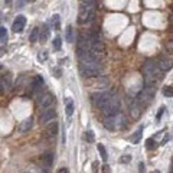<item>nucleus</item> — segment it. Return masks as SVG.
Masks as SVG:
<instances>
[{
  "label": "nucleus",
  "mask_w": 173,
  "mask_h": 173,
  "mask_svg": "<svg viewBox=\"0 0 173 173\" xmlns=\"http://www.w3.org/2000/svg\"><path fill=\"white\" fill-rule=\"evenodd\" d=\"M5 91H3V84H2V80H0V94H3Z\"/></svg>",
  "instance_id": "4c0bfd02"
},
{
  "label": "nucleus",
  "mask_w": 173,
  "mask_h": 173,
  "mask_svg": "<svg viewBox=\"0 0 173 173\" xmlns=\"http://www.w3.org/2000/svg\"><path fill=\"white\" fill-rule=\"evenodd\" d=\"M58 173H68V170H66L65 167H62V169H59V170H58Z\"/></svg>",
  "instance_id": "e433bc0d"
},
{
  "label": "nucleus",
  "mask_w": 173,
  "mask_h": 173,
  "mask_svg": "<svg viewBox=\"0 0 173 173\" xmlns=\"http://www.w3.org/2000/svg\"><path fill=\"white\" fill-rule=\"evenodd\" d=\"M51 23H52V28L55 29V30H59V29H61V18H59V14H53V16H52Z\"/></svg>",
  "instance_id": "aec40b11"
},
{
  "label": "nucleus",
  "mask_w": 173,
  "mask_h": 173,
  "mask_svg": "<svg viewBox=\"0 0 173 173\" xmlns=\"http://www.w3.org/2000/svg\"><path fill=\"white\" fill-rule=\"evenodd\" d=\"M103 170H104V173H108V166H107V164H105V166H103Z\"/></svg>",
  "instance_id": "58836bf2"
},
{
  "label": "nucleus",
  "mask_w": 173,
  "mask_h": 173,
  "mask_svg": "<svg viewBox=\"0 0 173 173\" xmlns=\"http://www.w3.org/2000/svg\"><path fill=\"white\" fill-rule=\"evenodd\" d=\"M94 10H95V6L87 5V3H81L80 7V14H78V23H87V22H91L94 18Z\"/></svg>",
  "instance_id": "7ed1b4c3"
},
{
  "label": "nucleus",
  "mask_w": 173,
  "mask_h": 173,
  "mask_svg": "<svg viewBox=\"0 0 173 173\" xmlns=\"http://www.w3.org/2000/svg\"><path fill=\"white\" fill-rule=\"evenodd\" d=\"M126 124H127V120H126V116L123 112H118L116 116H110V117L104 118V127L107 130H111V131L121 130V128L126 127Z\"/></svg>",
  "instance_id": "f257e3e1"
},
{
  "label": "nucleus",
  "mask_w": 173,
  "mask_h": 173,
  "mask_svg": "<svg viewBox=\"0 0 173 173\" xmlns=\"http://www.w3.org/2000/svg\"><path fill=\"white\" fill-rule=\"evenodd\" d=\"M52 71H53V74H55V77H56V78H59V77H61V71L58 69V68H53V69H52Z\"/></svg>",
  "instance_id": "473e14b6"
},
{
  "label": "nucleus",
  "mask_w": 173,
  "mask_h": 173,
  "mask_svg": "<svg viewBox=\"0 0 173 173\" xmlns=\"http://www.w3.org/2000/svg\"><path fill=\"white\" fill-rule=\"evenodd\" d=\"M58 123L56 121H51V124H49V126L46 127V133H48V136H55L56 133H58Z\"/></svg>",
  "instance_id": "a211bd4d"
},
{
  "label": "nucleus",
  "mask_w": 173,
  "mask_h": 173,
  "mask_svg": "<svg viewBox=\"0 0 173 173\" xmlns=\"http://www.w3.org/2000/svg\"><path fill=\"white\" fill-rule=\"evenodd\" d=\"M141 136H143V126L139 127L137 131L133 134V137H131V143H133V144H139L140 140H141Z\"/></svg>",
  "instance_id": "dca6fc26"
},
{
  "label": "nucleus",
  "mask_w": 173,
  "mask_h": 173,
  "mask_svg": "<svg viewBox=\"0 0 173 173\" xmlns=\"http://www.w3.org/2000/svg\"><path fill=\"white\" fill-rule=\"evenodd\" d=\"M12 2H13V0H5V3H6V5H7V6H9V5H12Z\"/></svg>",
  "instance_id": "ea45409f"
},
{
  "label": "nucleus",
  "mask_w": 173,
  "mask_h": 173,
  "mask_svg": "<svg viewBox=\"0 0 173 173\" xmlns=\"http://www.w3.org/2000/svg\"><path fill=\"white\" fill-rule=\"evenodd\" d=\"M85 139H87V141L92 143L94 141V133L92 131H87V133H85Z\"/></svg>",
  "instance_id": "c85d7f7f"
},
{
  "label": "nucleus",
  "mask_w": 173,
  "mask_h": 173,
  "mask_svg": "<svg viewBox=\"0 0 173 173\" xmlns=\"http://www.w3.org/2000/svg\"><path fill=\"white\" fill-rule=\"evenodd\" d=\"M153 147V139H149L147 140V149H151Z\"/></svg>",
  "instance_id": "72a5a7b5"
},
{
  "label": "nucleus",
  "mask_w": 173,
  "mask_h": 173,
  "mask_svg": "<svg viewBox=\"0 0 173 173\" xmlns=\"http://www.w3.org/2000/svg\"><path fill=\"white\" fill-rule=\"evenodd\" d=\"M29 41H30V42L32 43H35L36 42V41H39V29L37 28H35L32 30V32H30V36H29Z\"/></svg>",
  "instance_id": "412c9836"
},
{
  "label": "nucleus",
  "mask_w": 173,
  "mask_h": 173,
  "mask_svg": "<svg viewBox=\"0 0 173 173\" xmlns=\"http://www.w3.org/2000/svg\"><path fill=\"white\" fill-rule=\"evenodd\" d=\"M53 101H55L53 94L45 92V94H42V95H41V98H39V101H37V107H39V110H41V111H43V110H46V108L52 107Z\"/></svg>",
  "instance_id": "0eeeda50"
},
{
  "label": "nucleus",
  "mask_w": 173,
  "mask_h": 173,
  "mask_svg": "<svg viewBox=\"0 0 173 173\" xmlns=\"http://www.w3.org/2000/svg\"><path fill=\"white\" fill-rule=\"evenodd\" d=\"M112 95H114V94H111V92L98 94V100H97V107H100L101 110H104V108L107 107V104L111 101Z\"/></svg>",
  "instance_id": "1a4fd4ad"
},
{
  "label": "nucleus",
  "mask_w": 173,
  "mask_h": 173,
  "mask_svg": "<svg viewBox=\"0 0 173 173\" xmlns=\"http://www.w3.org/2000/svg\"><path fill=\"white\" fill-rule=\"evenodd\" d=\"M104 114H105V117H110V116H116V114H118L120 112V100H118V97L114 94L112 95L111 101L107 104V107L103 110Z\"/></svg>",
  "instance_id": "39448f33"
},
{
  "label": "nucleus",
  "mask_w": 173,
  "mask_h": 173,
  "mask_svg": "<svg viewBox=\"0 0 173 173\" xmlns=\"http://www.w3.org/2000/svg\"><path fill=\"white\" fill-rule=\"evenodd\" d=\"M32 126H33V120L32 118H26V120H23V121L19 124V131L20 133H28L32 128Z\"/></svg>",
  "instance_id": "f8f14e48"
},
{
  "label": "nucleus",
  "mask_w": 173,
  "mask_h": 173,
  "mask_svg": "<svg viewBox=\"0 0 173 173\" xmlns=\"http://www.w3.org/2000/svg\"><path fill=\"white\" fill-rule=\"evenodd\" d=\"M55 116H56V111L52 107H49V108H46V110L41 111V114H39V121L41 123L52 121V120L55 118Z\"/></svg>",
  "instance_id": "6e6552de"
},
{
  "label": "nucleus",
  "mask_w": 173,
  "mask_h": 173,
  "mask_svg": "<svg viewBox=\"0 0 173 173\" xmlns=\"http://www.w3.org/2000/svg\"><path fill=\"white\" fill-rule=\"evenodd\" d=\"M2 84H3V91H9L10 89V87H12V75L10 74H7L2 80Z\"/></svg>",
  "instance_id": "6ab92c4d"
},
{
  "label": "nucleus",
  "mask_w": 173,
  "mask_h": 173,
  "mask_svg": "<svg viewBox=\"0 0 173 173\" xmlns=\"http://www.w3.org/2000/svg\"><path fill=\"white\" fill-rule=\"evenodd\" d=\"M131 160V156L126 155V156H123V157H120V163H128Z\"/></svg>",
  "instance_id": "7c9ffc66"
},
{
  "label": "nucleus",
  "mask_w": 173,
  "mask_h": 173,
  "mask_svg": "<svg viewBox=\"0 0 173 173\" xmlns=\"http://www.w3.org/2000/svg\"><path fill=\"white\" fill-rule=\"evenodd\" d=\"M163 110H164L163 107H162V108H160V110H159V114H157V120H159V118L162 117V114H163Z\"/></svg>",
  "instance_id": "f704fd0d"
},
{
  "label": "nucleus",
  "mask_w": 173,
  "mask_h": 173,
  "mask_svg": "<svg viewBox=\"0 0 173 173\" xmlns=\"http://www.w3.org/2000/svg\"><path fill=\"white\" fill-rule=\"evenodd\" d=\"M26 2H35V0H26Z\"/></svg>",
  "instance_id": "c03bdc74"
},
{
  "label": "nucleus",
  "mask_w": 173,
  "mask_h": 173,
  "mask_svg": "<svg viewBox=\"0 0 173 173\" xmlns=\"http://www.w3.org/2000/svg\"><path fill=\"white\" fill-rule=\"evenodd\" d=\"M131 116H133V118L134 120H137V118L140 117V114H141V108H140V103L139 101H133V104H131Z\"/></svg>",
  "instance_id": "ddd939ff"
},
{
  "label": "nucleus",
  "mask_w": 173,
  "mask_h": 173,
  "mask_svg": "<svg viewBox=\"0 0 173 173\" xmlns=\"http://www.w3.org/2000/svg\"><path fill=\"white\" fill-rule=\"evenodd\" d=\"M65 39H66V42H69V43H72L75 41V35H74V28L72 26H66V29H65Z\"/></svg>",
  "instance_id": "f3484780"
},
{
  "label": "nucleus",
  "mask_w": 173,
  "mask_h": 173,
  "mask_svg": "<svg viewBox=\"0 0 173 173\" xmlns=\"http://www.w3.org/2000/svg\"><path fill=\"white\" fill-rule=\"evenodd\" d=\"M0 41H7V30L3 26H0Z\"/></svg>",
  "instance_id": "bb28decb"
},
{
  "label": "nucleus",
  "mask_w": 173,
  "mask_h": 173,
  "mask_svg": "<svg viewBox=\"0 0 173 173\" xmlns=\"http://www.w3.org/2000/svg\"><path fill=\"white\" fill-rule=\"evenodd\" d=\"M163 95H166V97H173V87L172 85L164 87L163 88Z\"/></svg>",
  "instance_id": "a878e982"
},
{
  "label": "nucleus",
  "mask_w": 173,
  "mask_h": 173,
  "mask_svg": "<svg viewBox=\"0 0 173 173\" xmlns=\"http://www.w3.org/2000/svg\"><path fill=\"white\" fill-rule=\"evenodd\" d=\"M170 22H172V25H173V13H172V16H170Z\"/></svg>",
  "instance_id": "79ce46f5"
},
{
  "label": "nucleus",
  "mask_w": 173,
  "mask_h": 173,
  "mask_svg": "<svg viewBox=\"0 0 173 173\" xmlns=\"http://www.w3.org/2000/svg\"><path fill=\"white\" fill-rule=\"evenodd\" d=\"M97 149H98L100 155H101V159H103L104 162H107L108 156H107V150H105V147H104L103 144H98V146H97Z\"/></svg>",
  "instance_id": "5701e85b"
},
{
  "label": "nucleus",
  "mask_w": 173,
  "mask_h": 173,
  "mask_svg": "<svg viewBox=\"0 0 173 173\" xmlns=\"http://www.w3.org/2000/svg\"><path fill=\"white\" fill-rule=\"evenodd\" d=\"M52 43H53V48H55L56 51H59L61 49V46H62V39L59 36H56L53 41H52Z\"/></svg>",
  "instance_id": "393cba45"
},
{
  "label": "nucleus",
  "mask_w": 173,
  "mask_h": 173,
  "mask_svg": "<svg viewBox=\"0 0 173 173\" xmlns=\"http://www.w3.org/2000/svg\"><path fill=\"white\" fill-rule=\"evenodd\" d=\"M49 37V28H48V25H43L41 30H39V41L41 42H46V39Z\"/></svg>",
  "instance_id": "2eb2a0df"
},
{
  "label": "nucleus",
  "mask_w": 173,
  "mask_h": 173,
  "mask_svg": "<svg viewBox=\"0 0 173 173\" xmlns=\"http://www.w3.org/2000/svg\"><path fill=\"white\" fill-rule=\"evenodd\" d=\"M42 84H43V78L41 77V75H36V77L32 80V82H30V91H36V89H39L41 87H42Z\"/></svg>",
  "instance_id": "4468645a"
},
{
  "label": "nucleus",
  "mask_w": 173,
  "mask_h": 173,
  "mask_svg": "<svg viewBox=\"0 0 173 173\" xmlns=\"http://www.w3.org/2000/svg\"><path fill=\"white\" fill-rule=\"evenodd\" d=\"M25 5V0H16V7L18 9H22Z\"/></svg>",
  "instance_id": "2f4dec72"
},
{
  "label": "nucleus",
  "mask_w": 173,
  "mask_h": 173,
  "mask_svg": "<svg viewBox=\"0 0 173 173\" xmlns=\"http://www.w3.org/2000/svg\"><path fill=\"white\" fill-rule=\"evenodd\" d=\"M157 65H159V69L162 72H167L173 68V59L172 58H162Z\"/></svg>",
  "instance_id": "9b49d317"
},
{
  "label": "nucleus",
  "mask_w": 173,
  "mask_h": 173,
  "mask_svg": "<svg viewBox=\"0 0 173 173\" xmlns=\"http://www.w3.org/2000/svg\"><path fill=\"white\" fill-rule=\"evenodd\" d=\"M25 25H26V18L20 14V16H18V18H16V20L13 22V25H12V29H13V32L20 33L25 29Z\"/></svg>",
  "instance_id": "9d476101"
},
{
  "label": "nucleus",
  "mask_w": 173,
  "mask_h": 173,
  "mask_svg": "<svg viewBox=\"0 0 173 173\" xmlns=\"http://www.w3.org/2000/svg\"><path fill=\"white\" fill-rule=\"evenodd\" d=\"M48 59V52H41V53H39V55H37V61L39 62H45Z\"/></svg>",
  "instance_id": "cd10ccee"
},
{
  "label": "nucleus",
  "mask_w": 173,
  "mask_h": 173,
  "mask_svg": "<svg viewBox=\"0 0 173 173\" xmlns=\"http://www.w3.org/2000/svg\"><path fill=\"white\" fill-rule=\"evenodd\" d=\"M65 111H66V116H68V117L72 116V112H74V103H72V100H68V101H66Z\"/></svg>",
  "instance_id": "4be33fe9"
},
{
  "label": "nucleus",
  "mask_w": 173,
  "mask_h": 173,
  "mask_svg": "<svg viewBox=\"0 0 173 173\" xmlns=\"http://www.w3.org/2000/svg\"><path fill=\"white\" fill-rule=\"evenodd\" d=\"M43 163H45V166H51V164L53 163V155H52V153H48V155L43 156Z\"/></svg>",
  "instance_id": "b1692460"
},
{
  "label": "nucleus",
  "mask_w": 173,
  "mask_h": 173,
  "mask_svg": "<svg viewBox=\"0 0 173 173\" xmlns=\"http://www.w3.org/2000/svg\"><path fill=\"white\" fill-rule=\"evenodd\" d=\"M91 41H89V35L85 36L84 33H80L78 36V41H77V52H78V56L85 53V52L91 51Z\"/></svg>",
  "instance_id": "20e7f679"
},
{
  "label": "nucleus",
  "mask_w": 173,
  "mask_h": 173,
  "mask_svg": "<svg viewBox=\"0 0 173 173\" xmlns=\"http://www.w3.org/2000/svg\"><path fill=\"white\" fill-rule=\"evenodd\" d=\"M166 49H167V52L173 53V39H170V41L166 43Z\"/></svg>",
  "instance_id": "c756f323"
},
{
  "label": "nucleus",
  "mask_w": 173,
  "mask_h": 173,
  "mask_svg": "<svg viewBox=\"0 0 173 173\" xmlns=\"http://www.w3.org/2000/svg\"><path fill=\"white\" fill-rule=\"evenodd\" d=\"M155 97V87L153 85H146L141 89V92L137 95V101L139 103H150L151 98Z\"/></svg>",
  "instance_id": "423d86ee"
},
{
  "label": "nucleus",
  "mask_w": 173,
  "mask_h": 173,
  "mask_svg": "<svg viewBox=\"0 0 173 173\" xmlns=\"http://www.w3.org/2000/svg\"><path fill=\"white\" fill-rule=\"evenodd\" d=\"M103 66L98 61H91V62H84L80 64V72L84 77H97L101 74Z\"/></svg>",
  "instance_id": "f03ea898"
},
{
  "label": "nucleus",
  "mask_w": 173,
  "mask_h": 173,
  "mask_svg": "<svg viewBox=\"0 0 173 173\" xmlns=\"http://www.w3.org/2000/svg\"><path fill=\"white\" fill-rule=\"evenodd\" d=\"M0 69H2V66H0Z\"/></svg>",
  "instance_id": "a18cd8bd"
},
{
  "label": "nucleus",
  "mask_w": 173,
  "mask_h": 173,
  "mask_svg": "<svg viewBox=\"0 0 173 173\" xmlns=\"http://www.w3.org/2000/svg\"><path fill=\"white\" fill-rule=\"evenodd\" d=\"M3 53H5V49H2V48H0V56L3 55Z\"/></svg>",
  "instance_id": "a19ab883"
},
{
  "label": "nucleus",
  "mask_w": 173,
  "mask_h": 173,
  "mask_svg": "<svg viewBox=\"0 0 173 173\" xmlns=\"http://www.w3.org/2000/svg\"><path fill=\"white\" fill-rule=\"evenodd\" d=\"M151 173H160V170H153Z\"/></svg>",
  "instance_id": "37998d69"
},
{
  "label": "nucleus",
  "mask_w": 173,
  "mask_h": 173,
  "mask_svg": "<svg viewBox=\"0 0 173 173\" xmlns=\"http://www.w3.org/2000/svg\"><path fill=\"white\" fill-rule=\"evenodd\" d=\"M139 167H140V173H143V172H144V163H140V166H139Z\"/></svg>",
  "instance_id": "c9c22d12"
}]
</instances>
